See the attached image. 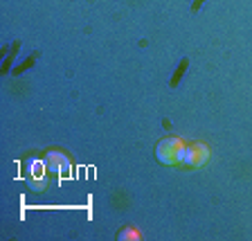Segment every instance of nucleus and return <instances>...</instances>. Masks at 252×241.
<instances>
[{"instance_id": "7ed1b4c3", "label": "nucleus", "mask_w": 252, "mask_h": 241, "mask_svg": "<svg viewBox=\"0 0 252 241\" xmlns=\"http://www.w3.org/2000/svg\"><path fill=\"white\" fill-rule=\"evenodd\" d=\"M120 239H140V235H137V230H133V228H128V230H122L120 232Z\"/></svg>"}, {"instance_id": "f257e3e1", "label": "nucleus", "mask_w": 252, "mask_h": 241, "mask_svg": "<svg viewBox=\"0 0 252 241\" xmlns=\"http://www.w3.org/2000/svg\"><path fill=\"white\" fill-rule=\"evenodd\" d=\"M185 144L180 138L176 136H169L164 138V140L158 142V147H156V158H158V163H162V165H180L183 163V158H185Z\"/></svg>"}, {"instance_id": "f03ea898", "label": "nucleus", "mask_w": 252, "mask_h": 241, "mask_svg": "<svg viewBox=\"0 0 252 241\" xmlns=\"http://www.w3.org/2000/svg\"><path fill=\"white\" fill-rule=\"evenodd\" d=\"M207 160H210V149H207L205 142H191V144L185 147L183 165H187V167H203Z\"/></svg>"}]
</instances>
